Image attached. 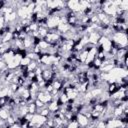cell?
I'll return each mask as SVG.
<instances>
[{
	"mask_svg": "<svg viewBox=\"0 0 128 128\" xmlns=\"http://www.w3.org/2000/svg\"><path fill=\"white\" fill-rule=\"evenodd\" d=\"M89 120H90V119H88L86 116L82 115L81 113H78V114H77V123H78L79 127L85 128L86 126H88Z\"/></svg>",
	"mask_w": 128,
	"mask_h": 128,
	"instance_id": "obj_1",
	"label": "cell"
},
{
	"mask_svg": "<svg viewBox=\"0 0 128 128\" xmlns=\"http://www.w3.org/2000/svg\"><path fill=\"white\" fill-rule=\"evenodd\" d=\"M41 75H42V78H43V80H44V81H47V80H50V79H52V75H53V72H52V70H51V69H50V67H49V68H47V69L43 70Z\"/></svg>",
	"mask_w": 128,
	"mask_h": 128,
	"instance_id": "obj_2",
	"label": "cell"
},
{
	"mask_svg": "<svg viewBox=\"0 0 128 128\" xmlns=\"http://www.w3.org/2000/svg\"><path fill=\"white\" fill-rule=\"evenodd\" d=\"M46 105H47V108H48V110H49L50 112H56V111L59 109L57 102H56V101H53V100L50 101L49 103H47Z\"/></svg>",
	"mask_w": 128,
	"mask_h": 128,
	"instance_id": "obj_3",
	"label": "cell"
},
{
	"mask_svg": "<svg viewBox=\"0 0 128 128\" xmlns=\"http://www.w3.org/2000/svg\"><path fill=\"white\" fill-rule=\"evenodd\" d=\"M27 107H28V113L33 114V115L37 113V107H36V105H35L34 102L28 103V104H27Z\"/></svg>",
	"mask_w": 128,
	"mask_h": 128,
	"instance_id": "obj_4",
	"label": "cell"
},
{
	"mask_svg": "<svg viewBox=\"0 0 128 128\" xmlns=\"http://www.w3.org/2000/svg\"><path fill=\"white\" fill-rule=\"evenodd\" d=\"M38 62L37 61H31L28 65H27V70L28 71H34L37 67H38Z\"/></svg>",
	"mask_w": 128,
	"mask_h": 128,
	"instance_id": "obj_5",
	"label": "cell"
},
{
	"mask_svg": "<svg viewBox=\"0 0 128 128\" xmlns=\"http://www.w3.org/2000/svg\"><path fill=\"white\" fill-rule=\"evenodd\" d=\"M9 115H10V112H9L8 110H6V109H4V108L0 110V118L3 119L4 121L9 117Z\"/></svg>",
	"mask_w": 128,
	"mask_h": 128,
	"instance_id": "obj_6",
	"label": "cell"
},
{
	"mask_svg": "<svg viewBox=\"0 0 128 128\" xmlns=\"http://www.w3.org/2000/svg\"><path fill=\"white\" fill-rule=\"evenodd\" d=\"M30 62H31V60H30L28 57H25V58H22V59H21L20 65H22V66H27Z\"/></svg>",
	"mask_w": 128,
	"mask_h": 128,
	"instance_id": "obj_7",
	"label": "cell"
},
{
	"mask_svg": "<svg viewBox=\"0 0 128 128\" xmlns=\"http://www.w3.org/2000/svg\"><path fill=\"white\" fill-rule=\"evenodd\" d=\"M4 123H5V121H4L3 119H1V118H0V128H1V127L4 125Z\"/></svg>",
	"mask_w": 128,
	"mask_h": 128,
	"instance_id": "obj_8",
	"label": "cell"
}]
</instances>
